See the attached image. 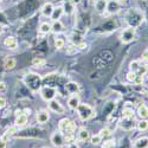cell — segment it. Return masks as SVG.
Masks as SVG:
<instances>
[{"instance_id":"29","label":"cell","mask_w":148,"mask_h":148,"mask_svg":"<svg viewBox=\"0 0 148 148\" xmlns=\"http://www.w3.org/2000/svg\"><path fill=\"white\" fill-rule=\"evenodd\" d=\"M63 10H64V13L71 14L72 12H73V4H72V1H66L65 5H64V7H63Z\"/></svg>"},{"instance_id":"14","label":"cell","mask_w":148,"mask_h":148,"mask_svg":"<svg viewBox=\"0 0 148 148\" xmlns=\"http://www.w3.org/2000/svg\"><path fill=\"white\" fill-rule=\"evenodd\" d=\"M65 90H66L70 95L77 94L78 90H79V85H78V83H76V82H69V83L65 84Z\"/></svg>"},{"instance_id":"6","label":"cell","mask_w":148,"mask_h":148,"mask_svg":"<svg viewBox=\"0 0 148 148\" xmlns=\"http://www.w3.org/2000/svg\"><path fill=\"white\" fill-rule=\"evenodd\" d=\"M135 121H134V117H122L121 120H120V122H119V126H120V128L121 129H123L125 132H130V130H133L134 129V127H135Z\"/></svg>"},{"instance_id":"43","label":"cell","mask_w":148,"mask_h":148,"mask_svg":"<svg viewBox=\"0 0 148 148\" xmlns=\"http://www.w3.org/2000/svg\"><path fill=\"white\" fill-rule=\"evenodd\" d=\"M0 148H6V141H4L0 138Z\"/></svg>"},{"instance_id":"32","label":"cell","mask_w":148,"mask_h":148,"mask_svg":"<svg viewBox=\"0 0 148 148\" xmlns=\"http://www.w3.org/2000/svg\"><path fill=\"white\" fill-rule=\"evenodd\" d=\"M98 134L101 135L102 139H107V138H109L110 135H112V130H110L109 128H103V129L100 130V133H98Z\"/></svg>"},{"instance_id":"33","label":"cell","mask_w":148,"mask_h":148,"mask_svg":"<svg viewBox=\"0 0 148 148\" xmlns=\"http://www.w3.org/2000/svg\"><path fill=\"white\" fill-rule=\"evenodd\" d=\"M64 45H65V42L62 38H56L55 39V47L58 49V50H59V49H63Z\"/></svg>"},{"instance_id":"23","label":"cell","mask_w":148,"mask_h":148,"mask_svg":"<svg viewBox=\"0 0 148 148\" xmlns=\"http://www.w3.org/2000/svg\"><path fill=\"white\" fill-rule=\"evenodd\" d=\"M136 127L140 132H146L148 129V121L147 119H140V121L136 122Z\"/></svg>"},{"instance_id":"21","label":"cell","mask_w":148,"mask_h":148,"mask_svg":"<svg viewBox=\"0 0 148 148\" xmlns=\"http://www.w3.org/2000/svg\"><path fill=\"white\" fill-rule=\"evenodd\" d=\"M64 30V25L62 24L60 20H56L51 24V32L53 33H60L62 31Z\"/></svg>"},{"instance_id":"19","label":"cell","mask_w":148,"mask_h":148,"mask_svg":"<svg viewBox=\"0 0 148 148\" xmlns=\"http://www.w3.org/2000/svg\"><path fill=\"white\" fill-rule=\"evenodd\" d=\"M78 140L82 142H87L88 140H90V133L85 128H81L78 132Z\"/></svg>"},{"instance_id":"13","label":"cell","mask_w":148,"mask_h":148,"mask_svg":"<svg viewBox=\"0 0 148 148\" xmlns=\"http://www.w3.org/2000/svg\"><path fill=\"white\" fill-rule=\"evenodd\" d=\"M49 120H50V114H49L47 110H40V112L37 113V121H38V123L44 125Z\"/></svg>"},{"instance_id":"12","label":"cell","mask_w":148,"mask_h":148,"mask_svg":"<svg viewBox=\"0 0 148 148\" xmlns=\"http://www.w3.org/2000/svg\"><path fill=\"white\" fill-rule=\"evenodd\" d=\"M107 11L109 12V13H112V14L120 12V1H117V0H112V1H108Z\"/></svg>"},{"instance_id":"4","label":"cell","mask_w":148,"mask_h":148,"mask_svg":"<svg viewBox=\"0 0 148 148\" xmlns=\"http://www.w3.org/2000/svg\"><path fill=\"white\" fill-rule=\"evenodd\" d=\"M40 96L44 101L50 102V101L55 100V97L57 96V89L53 87H44L40 90Z\"/></svg>"},{"instance_id":"8","label":"cell","mask_w":148,"mask_h":148,"mask_svg":"<svg viewBox=\"0 0 148 148\" xmlns=\"http://www.w3.org/2000/svg\"><path fill=\"white\" fill-rule=\"evenodd\" d=\"M49 108H50L51 112H53L57 115H60V114L65 113V108L62 106L57 100H52V101L49 102Z\"/></svg>"},{"instance_id":"38","label":"cell","mask_w":148,"mask_h":148,"mask_svg":"<svg viewBox=\"0 0 148 148\" xmlns=\"http://www.w3.org/2000/svg\"><path fill=\"white\" fill-rule=\"evenodd\" d=\"M6 104H7L6 98H5V97H3V96H0V109L5 108V107H6Z\"/></svg>"},{"instance_id":"27","label":"cell","mask_w":148,"mask_h":148,"mask_svg":"<svg viewBox=\"0 0 148 148\" xmlns=\"http://www.w3.org/2000/svg\"><path fill=\"white\" fill-rule=\"evenodd\" d=\"M140 65H141V63H140L139 60H132L130 63H129V70H130L132 72L138 73V71H139V69H140Z\"/></svg>"},{"instance_id":"34","label":"cell","mask_w":148,"mask_h":148,"mask_svg":"<svg viewBox=\"0 0 148 148\" xmlns=\"http://www.w3.org/2000/svg\"><path fill=\"white\" fill-rule=\"evenodd\" d=\"M147 71H148V65L143 63V64H141V65H140V69H139V71H138V75L145 76L146 73H147Z\"/></svg>"},{"instance_id":"20","label":"cell","mask_w":148,"mask_h":148,"mask_svg":"<svg viewBox=\"0 0 148 148\" xmlns=\"http://www.w3.org/2000/svg\"><path fill=\"white\" fill-rule=\"evenodd\" d=\"M63 13H64V10H63V7L62 6H58L57 8H53V12H52V14H51V19H52V21H56V20H59L60 19V17L63 16Z\"/></svg>"},{"instance_id":"17","label":"cell","mask_w":148,"mask_h":148,"mask_svg":"<svg viewBox=\"0 0 148 148\" xmlns=\"http://www.w3.org/2000/svg\"><path fill=\"white\" fill-rule=\"evenodd\" d=\"M14 123H16V126H18V127L26 126V125H27V115L20 113L19 115H17V117H16V122H14Z\"/></svg>"},{"instance_id":"46","label":"cell","mask_w":148,"mask_h":148,"mask_svg":"<svg viewBox=\"0 0 148 148\" xmlns=\"http://www.w3.org/2000/svg\"><path fill=\"white\" fill-rule=\"evenodd\" d=\"M117 1H120V3H122V1H126V0H117Z\"/></svg>"},{"instance_id":"2","label":"cell","mask_w":148,"mask_h":148,"mask_svg":"<svg viewBox=\"0 0 148 148\" xmlns=\"http://www.w3.org/2000/svg\"><path fill=\"white\" fill-rule=\"evenodd\" d=\"M25 84L32 91H38L42 87V77L37 73H29L25 77Z\"/></svg>"},{"instance_id":"26","label":"cell","mask_w":148,"mask_h":148,"mask_svg":"<svg viewBox=\"0 0 148 148\" xmlns=\"http://www.w3.org/2000/svg\"><path fill=\"white\" fill-rule=\"evenodd\" d=\"M16 64H17V62H16V59L14 58H6L5 60H4V66L6 68V69H13L14 66H16Z\"/></svg>"},{"instance_id":"7","label":"cell","mask_w":148,"mask_h":148,"mask_svg":"<svg viewBox=\"0 0 148 148\" xmlns=\"http://www.w3.org/2000/svg\"><path fill=\"white\" fill-rule=\"evenodd\" d=\"M51 143L55 146V147H57V148H59V147H62V146H64V143H65V140H64V135H63V133L62 132H55L52 135H51Z\"/></svg>"},{"instance_id":"35","label":"cell","mask_w":148,"mask_h":148,"mask_svg":"<svg viewBox=\"0 0 148 148\" xmlns=\"http://www.w3.org/2000/svg\"><path fill=\"white\" fill-rule=\"evenodd\" d=\"M143 81H145V78H143V76H141V75H138L136 73V77H135V79H134V84L135 85H142L143 84Z\"/></svg>"},{"instance_id":"40","label":"cell","mask_w":148,"mask_h":148,"mask_svg":"<svg viewBox=\"0 0 148 148\" xmlns=\"http://www.w3.org/2000/svg\"><path fill=\"white\" fill-rule=\"evenodd\" d=\"M6 84L4 82H0V92H5L6 91Z\"/></svg>"},{"instance_id":"30","label":"cell","mask_w":148,"mask_h":148,"mask_svg":"<svg viewBox=\"0 0 148 148\" xmlns=\"http://www.w3.org/2000/svg\"><path fill=\"white\" fill-rule=\"evenodd\" d=\"M43 64H45V59H44V58H42V57H33V59H32V65H34V66H40V65H43Z\"/></svg>"},{"instance_id":"15","label":"cell","mask_w":148,"mask_h":148,"mask_svg":"<svg viewBox=\"0 0 148 148\" xmlns=\"http://www.w3.org/2000/svg\"><path fill=\"white\" fill-rule=\"evenodd\" d=\"M136 115L140 119H148V107L143 103H141L136 109Z\"/></svg>"},{"instance_id":"36","label":"cell","mask_w":148,"mask_h":148,"mask_svg":"<svg viewBox=\"0 0 148 148\" xmlns=\"http://www.w3.org/2000/svg\"><path fill=\"white\" fill-rule=\"evenodd\" d=\"M135 77H136V73L135 72H132V71H129L128 73H127V81L128 82H134V79H135Z\"/></svg>"},{"instance_id":"39","label":"cell","mask_w":148,"mask_h":148,"mask_svg":"<svg viewBox=\"0 0 148 148\" xmlns=\"http://www.w3.org/2000/svg\"><path fill=\"white\" fill-rule=\"evenodd\" d=\"M76 47H78L79 50H84V49H87V43H84V42H79L75 45Z\"/></svg>"},{"instance_id":"47","label":"cell","mask_w":148,"mask_h":148,"mask_svg":"<svg viewBox=\"0 0 148 148\" xmlns=\"http://www.w3.org/2000/svg\"><path fill=\"white\" fill-rule=\"evenodd\" d=\"M1 1H3V0H0V3H1Z\"/></svg>"},{"instance_id":"44","label":"cell","mask_w":148,"mask_h":148,"mask_svg":"<svg viewBox=\"0 0 148 148\" xmlns=\"http://www.w3.org/2000/svg\"><path fill=\"white\" fill-rule=\"evenodd\" d=\"M8 138H10V134H7V133H5V134H4V136H3L1 139H3L4 141H6V142H7V140H8Z\"/></svg>"},{"instance_id":"10","label":"cell","mask_w":148,"mask_h":148,"mask_svg":"<svg viewBox=\"0 0 148 148\" xmlns=\"http://www.w3.org/2000/svg\"><path fill=\"white\" fill-rule=\"evenodd\" d=\"M107 6H108V0H96L95 1V10L100 14H103L107 12Z\"/></svg>"},{"instance_id":"1","label":"cell","mask_w":148,"mask_h":148,"mask_svg":"<svg viewBox=\"0 0 148 148\" xmlns=\"http://www.w3.org/2000/svg\"><path fill=\"white\" fill-rule=\"evenodd\" d=\"M76 110H77L78 117L82 121H87V120L91 119L94 116V113H95L94 108L88 103H79V106L77 107Z\"/></svg>"},{"instance_id":"9","label":"cell","mask_w":148,"mask_h":148,"mask_svg":"<svg viewBox=\"0 0 148 148\" xmlns=\"http://www.w3.org/2000/svg\"><path fill=\"white\" fill-rule=\"evenodd\" d=\"M79 103H81V98H79V96L77 94H73L68 98V106L72 110H76L77 107L79 106Z\"/></svg>"},{"instance_id":"18","label":"cell","mask_w":148,"mask_h":148,"mask_svg":"<svg viewBox=\"0 0 148 148\" xmlns=\"http://www.w3.org/2000/svg\"><path fill=\"white\" fill-rule=\"evenodd\" d=\"M134 148H148V136L139 138L134 142Z\"/></svg>"},{"instance_id":"41","label":"cell","mask_w":148,"mask_h":148,"mask_svg":"<svg viewBox=\"0 0 148 148\" xmlns=\"http://www.w3.org/2000/svg\"><path fill=\"white\" fill-rule=\"evenodd\" d=\"M142 60H145V62H147V63H148V49L142 53Z\"/></svg>"},{"instance_id":"31","label":"cell","mask_w":148,"mask_h":148,"mask_svg":"<svg viewBox=\"0 0 148 148\" xmlns=\"http://www.w3.org/2000/svg\"><path fill=\"white\" fill-rule=\"evenodd\" d=\"M102 138H101V135L100 134H96V135H92V136H90V142L92 145H100L102 142Z\"/></svg>"},{"instance_id":"16","label":"cell","mask_w":148,"mask_h":148,"mask_svg":"<svg viewBox=\"0 0 148 148\" xmlns=\"http://www.w3.org/2000/svg\"><path fill=\"white\" fill-rule=\"evenodd\" d=\"M53 5L51 4V3H46V4H44V6L42 7V14L44 16V17H51V14H52V12H53Z\"/></svg>"},{"instance_id":"5","label":"cell","mask_w":148,"mask_h":148,"mask_svg":"<svg viewBox=\"0 0 148 148\" xmlns=\"http://www.w3.org/2000/svg\"><path fill=\"white\" fill-rule=\"evenodd\" d=\"M134 38H135V27H132V26L125 29L121 32V36H120V39L123 44L130 43Z\"/></svg>"},{"instance_id":"22","label":"cell","mask_w":148,"mask_h":148,"mask_svg":"<svg viewBox=\"0 0 148 148\" xmlns=\"http://www.w3.org/2000/svg\"><path fill=\"white\" fill-rule=\"evenodd\" d=\"M70 122H71V120L68 119V117L62 119V120L59 121V123H58V129H59V132L64 133V130H65V129L68 128V126L70 125Z\"/></svg>"},{"instance_id":"25","label":"cell","mask_w":148,"mask_h":148,"mask_svg":"<svg viewBox=\"0 0 148 148\" xmlns=\"http://www.w3.org/2000/svg\"><path fill=\"white\" fill-rule=\"evenodd\" d=\"M135 116V112L133 108H129V107H125L122 110V117H134Z\"/></svg>"},{"instance_id":"24","label":"cell","mask_w":148,"mask_h":148,"mask_svg":"<svg viewBox=\"0 0 148 148\" xmlns=\"http://www.w3.org/2000/svg\"><path fill=\"white\" fill-rule=\"evenodd\" d=\"M39 32L43 34H47L51 32V24L50 23H42L39 26Z\"/></svg>"},{"instance_id":"45","label":"cell","mask_w":148,"mask_h":148,"mask_svg":"<svg viewBox=\"0 0 148 148\" xmlns=\"http://www.w3.org/2000/svg\"><path fill=\"white\" fill-rule=\"evenodd\" d=\"M71 1H72V4H73V5H75V4H78V3L81 1V0H71Z\"/></svg>"},{"instance_id":"28","label":"cell","mask_w":148,"mask_h":148,"mask_svg":"<svg viewBox=\"0 0 148 148\" xmlns=\"http://www.w3.org/2000/svg\"><path fill=\"white\" fill-rule=\"evenodd\" d=\"M115 146H116V141L114 139L104 140V142L102 143V148H115Z\"/></svg>"},{"instance_id":"37","label":"cell","mask_w":148,"mask_h":148,"mask_svg":"<svg viewBox=\"0 0 148 148\" xmlns=\"http://www.w3.org/2000/svg\"><path fill=\"white\" fill-rule=\"evenodd\" d=\"M17 129H18V126H12V127H10L8 129H7V134H10V135H12V134H14V133H17Z\"/></svg>"},{"instance_id":"42","label":"cell","mask_w":148,"mask_h":148,"mask_svg":"<svg viewBox=\"0 0 148 148\" xmlns=\"http://www.w3.org/2000/svg\"><path fill=\"white\" fill-rule=\"evenodd\" d=\"M68 148H79V147H78V145L76 142H71V143L68 145Z\"/></svg>"},{"instance_id":"3","label":"cell","mask_w":148,"mask_h":148,"mask_svg":"<svg viewBox=\"0 0 148 148\" xmlns=\"http://www.w3.org/2000/svg\"><path fill=\"white\" fill-rule=\"evenodd\" d=\"M142 20H143V16H142V13H140L139 11H136V10H130L129 11V13L127 16V21L129 24V26L136 27L142 23Z\"/></svg>"},{"instance_id":"11","label":"cell","mask_w":148,"mask_h":148,"mask_svg":"<svg viewBox=\"0 0 148 148\" xmlns=\"http://www.w3.org/2000/svg\"><path fill=\"white\" fill-rule=\"evenodd\" d=\"M4 45H5L6 47H8L10 50H16V49H18V42H17V39L14 38V37H12V36L7 37V38H5Z\"/></svg>"}]
</instances>
